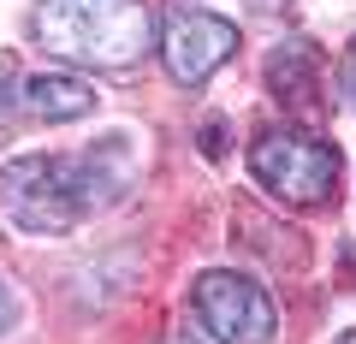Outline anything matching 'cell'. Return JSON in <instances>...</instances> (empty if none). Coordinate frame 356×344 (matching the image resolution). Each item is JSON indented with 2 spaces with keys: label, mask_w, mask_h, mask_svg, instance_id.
<instances>
[{
  "label": "cell",
  "mask_w": 356,
  "mask_h": 344,
  "mask_svg": "<svg viewBox=\"0 0 356 344\" xmlns=\"http://www.w3.org/2000/svg\"><path fill=\"white\" fill-rule=\"evenodd\" d=\"M30 42L65 65L125 72L154 48V18L143 0H36Z\"/></svg>",
  "instance_id": "cell-2"
},
{
  "label": "cell",
  "mask_w": 356,
  "mask_h": 344,
  "mask_svg": "<svg viewBox=\"0 0 356 344\" xmlns=\"http://www.w3.org/2000/svg\"><path fill=\"white\" fill-rule=\"evenodd\" d=\"M191 309L220 344H273L280 338V303L273 291L232 268H214L191 285Z\"/></svg>",
  "instance_id": "cell-4"
},
{
  "label": "cell",
  "mask_w": 356,
  "mask_h": 344,
  "mask_svg": "<svg viewBox=\"0 0 356 344\" xmlns=\"http://www.w3.org/2000/svg\"><path fill=\"white\" fill-rule=\"evenodd\" d=\"M267 95H273L291 119L321 113L327 90H321V54H315V42L291 36V42H280V48L267 54Z\"/></svg>",
  "instance_id": "cell-6"
},
{
  "label": "cell",
  "mask_w": 356,
  "mask_h": 344,
  "mask_svg": "<svg viewBox=\"0 0 356 344\" xmlns=\"http://www.w3.org/2000/svg\"><path fill=\"white\" fill-rule=\"evenodd\" d=\"M13 320H18V297H13V291H6V285H0V332L13 327Z\"/></svg>",
  "instance_id": "cell-9"
},
{
  "label": "cell",
  "mask_w": 356,
  "mask_h": 344,
  "mask_svg": "<svg viewBox=\"0 0 356 344\" xmlns=\"http://www.w3.org/2000/svg\"><path fill=\"white\" fill-rule=\"evenodd\" d=\"M250 172L255 184H261L267 196H280V202L291 208H321L332 202V190H339V149H332L327 137H309V131H261L250 149Z\"/></svg>",
  "instance_id": "cell-3"
},
{
  "label": "cell",
  "mask_w": 356,
  "mask_h": 344,
  "mask_svg": "<svg viewBox=\"0 0 356 344\" xmlns=\"http://www.w3.org/2000/svg\"><path fill=\"white\" fill-rule=\"evenodd\" d=\"M238 54V24L220 13H184L166 24L161 36V60H166V77L172 83H184V90H196V83H208V77L220 72V65Z\"/></svg>",
  "instance_id": "cell-5"
},
{
  "label": "cell",
  "mask_w": 356,
  "mask_h": 344,
  "mask_svg": "<svg viewBox=\"0 0 356 344\" xmlns=\"http://www.w3.org/2000/svg\"><path fill=\"white\" fill-rule=\"evenodd\" d=\"M344 95H350V107H356V42L344 48Z\"/></svg>",
  "instance_id": "cell-8"
},
{
  "label": "cell",
  "mask_w": 356,
  "mask_h": 344,
  "mask_svg": "<svg viewBox=\"0 0 356 344\" xmlns=\"http://www.w3.org/2000/svg\"><path fill=\"white\" fill-rule=\"evenodd\" d=\"M119 196V154L113 142L83 154H18L0 172V208L18 231H72L89 214H102Z\"/></svg>",
  "instance_id": "cell-1"
},
{
  "label": "cell",
  "mask_w": 356,
  "mask_h": 344,
  "mask_svg": "<svg viewBox=\"0 0 356 344\" xmlns=\"http://www.w3.org/2000/svg\"><path fill=\"white\" fill-rule=\"evenodd\" d=\"M13 107L30 119H42V125H72V119H83L89 107H95V90H89L83 77H18V90H13Z\"/></svg>",
  "instance_id": "cell-7"
},
{
  "label": "cell",
  "mask_w": 356,
  "mask_h": 344,
  "mask_svg": "<svg viewBox=\"0 0 356 344\" xmlns=\"http://www.w3.org/2000/svg\"><path fill=\"white\" fill-rule=\"evenodd\" d=\"M344 279H350V291H356V243H344Z\"/></svg>",
  "instance_id": "cell-10"
},
{
  "label": "cell",
  "mask_w": 356,
  "mask_h": 344,
  "mask_svg": "<svg viewBox=\"0 0 356 344\" xmlns=\"http://www.w3.org/2000/svg\"><path fill=\"white\" fill-rule=\"evenodd\" d=\"M332 344H356V332H339V338H332Z\"/></svg>",
  "instance_id": "cell-11"
}]
</instances>
